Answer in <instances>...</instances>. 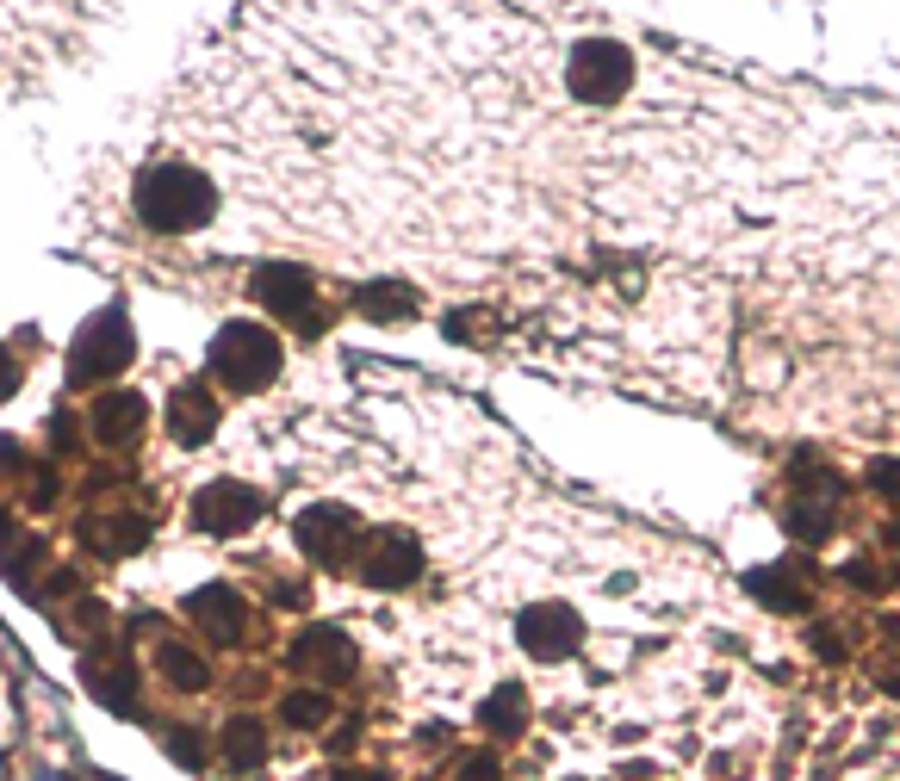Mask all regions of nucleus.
<instances>
[{
	"label": "nucleus",
	"mask_w": 900,
	"mask_h": 781,
	"mask_svg": "<svg viewBox=\"0 0 900 781\" xmlns=\"http://www.w3.org/2000/svg\"><path fill=\"white\" fill-rule=\"evenodd\" d=\"M292 540H299V552L311 564H330V571H342L354 552H361L366 528L361 516L348 509V502H311L299 521H292Z\"/></svg>",
	"instance_id": "obj_6"
},
{
	"label": "nucleus",
	"mask_w": 900,
	"mask_h": 781,
	"mask_svg": "<svg viewBox=\"0 0 900 781\" xmlns=\"http://www.w3.org/2000/svg\"><path fill=\"white\" fill-rule=\"evenodd\" d=\"M354 311L366 323H397V316L423 311V298H416L411 280H366V285H354Z\"/></svg>",
	"instance_id": "obj_18"
},
{
	"label": "nucleus",
	"mask_w": 900,
	"mask_h": 781,
	"mask_svg": "<svg viewBox=\"0 0 900 781\" xmlns=\"http://www.w3.org/2000/svg\"><path fill=\"white\" fill-rule=\"evenodd\" d=\"M814 590H820V577H814V564H752L745 571V595L752 602H764L770 614H814Z\"/></svg>",
	"instance_id": "obj_11"
},
{
	"label": "nucleus",
	"mask_w": 900,
	"mask_h": 781,
	"mask_svg": "<svg viewBox=\"0 0 900 781\" xmlns=\"http://www.w3.org/2000/svg\"><path fill=\"white\" fill-rule=\"evenodd\" d=\"M335 781H392L385 769H335Z\"/></svg>",
	"instance_id": "obj_31"
},
{
	"label": "nucleus",
	"mask_w": 900,
	"mask_h": 781,
	"mask_svg": "<svg viewBox=\"0 0 900 781\" xmlns=\"http://www.w3.org/2000/svg\"><path fill=\"white\" fill-rule=\"evenodd\" d=\"M131 205H137V223L149 236H187L218 218V180L206 168H187V162H156V168L137 174Z\"/></svg>",
	"instance_id": "obj_1"
},
{
	"label": "nucleus",
	"mask_w": 900,
	"mask_h": 781,
	"mask_svg": "<svg viewBox=\"0 0 900 781\" xmlns=\"http://www.w3.org/2000/svg\"><path fill=\"white\" fill-rule=\"evenodd\" d=\"M280 714H286V726H299V732H317V726H330V695L323 688H292L280 701Z\"/></svg>",
	"instance_id": "obj_22"
},
{
	"label": "nucleus",
	"mask_w": 900,
	"mask_h": 781,
	"mask_svg": "<svg viewBox=\"0 0 900 781\" xmlns=\"http://www.w3.org/2000/svg\"><path fill=\"white\" fill-rule=\"evenodd\" d=\"M156 670L168 676V688H187V695L211 683V664H206V657L187 652V645H174V639H168V645H156Z\"/></svg>",
	"instance_id": "obj_21"
},
{
	"label": "nucleus",
	"mask_w": 900,
	"mask_h": 781,
	"mask_svg": "<svg viewBox=\"0 0 900 781\" xmlns=\"http://www.w3.org/2000/svg\"><path fill=\"white\" fill-rule=\"evenodd\" d=\"M838 509H845V478H832V471L807 466L789 471V509H783V528H789V540H801V546H826L838 533Z\"/></svg>",
	"instance_id": "obj_4"
},
{
	"label": "nucleus",
	"mask_w": 900,
	"mask_h": 781,
	"mask_svg": "<svg viewBox=\"0 0 900 781\" xmlns=\"http://www.w3.org/2000/svg\"><path fill=\"white\" fill-rule=\"evenodd\" d=\"M838 577L851 583L857 595H882V590H888V577H882V571H876V559H863V552H857V559H845V564H838Z\"/></svg>",
	"instance_id": "obj_24"
},
{
	"label": "nucleus",
	"mask_w": 900,
	"mask_h": 781,
	"mask_svg": "<svg viewBox=\"0 0 900 781\" xmlns=\"http://www.w3.org/2000/svg\"><path fill=\"white\" fill-rule=\"evenodd\" d=\"M882 546H888V552H900V516H888V521H882Z\"/></svg>",
	"instance_id": "obj_32"
},
{
	"label": "nucleus",
	"mask_w": 900,
	"mask_h": 781,
	"mask_svg": "<svg viewBox=\"0 0 900 781\" xmlns=\"http://www.w3.org/2000/svg\"><path fill=\"white\" fill-rule=\"evenodd\" d=\"M0 763H7V757H0Z\"/></svg>",
	"instance_id": "obj_37"
},
{
	"label": "nucleus",
	"mask_w": 900,
	"mask_h": 781,
	"mask_svg": "<svg viewBox=\"0 0 900 781\" xmlns=\"http://www.w3.org/2000/svg\"><path fill=\"white\" fill-rule=\"evenodd\" d=\"M87 428H94L100 447H112V454H125L131 440L149 428V404H143L137 390H100L94 409H87Z\"/></svg>",
	"instance_id": "obj_13"
},
{
	"label": "nucleus",
	"mask_w": 900,
	"mask_h": 781,
	"mask_svg": "<svg viewBox=\"0 0 900 781\" xmlns=\"http://www.w3.org/2000/svg\"><path fill=\"white\" fill-rule=\"evenodd\" d=\"M180 608H187V621L206 626L218 645H237L242 633H249V602H242L230 583H206V590H193Z\"/></svg>",
	"instance_id": "obj_14"
},
{
	"label": "nucleus",
	"mask_w": 900,
	"mask_h": 781,
	"mask_svg": "<svg viewBox=\"0 0 900 781\" xmlns=\"http://www.w3.org/2000/svg\"><path fill=\"white\" fill-rule=\"evenodd\" d=\"M516 645L535 664H566V657L585 652V621L571 602H528L516 614Z\"/></svg>",
	"instance_id": "obj_7"
},
{
	"label": "nucleus",
	"mask_w": 900,
	"mask_h": 781,
	"mask_svg": "<svg viewBox=\"0 0 900 781\" xmlns=\"http://www.w3.org/2000/svg\"><path fill=\"white\" fill-rule=\"evenodd\" d=\"M13 466H19V447H13L7 435H0V471H13Z\"/></svg>",
	"instance_id": "obj_33"
},
{
	"label": "nucleus",
	"mask_w": 900,
	"mask_h": 781,
	"mask_svg": "<svg viewBox=\"0 0 900 781\" xmlns=\"http://www.w3.org/2000/svg\"><path fill=\"white\" fill-rule=\"evenodd\" d=\"M224 763L237 769V775H249V769L268 763V732H261V719H255V714H230V719H224Z\"/></svg>",
	"instance_id": "obj_20"
},
{
	"label": "nucleus",
	"mask_w": 900,
	"mask_h": 781,
	"mask_svg": "<svg viewBox=\"0 0 900 781\" xmlns=\"http://www.w3.org/2000/svg\"><path fill=\"white\" fill-rule=\"evenodd\" d=\"M863 478H869V490H882L888 502H900V459H869Z\"/></svg>",
	"instance_id": "obj_25"
},
{
	"label": "nucleus",
	"mask_w": 900,
	"mask_h": 781,
	"mask_svg": "<svg viewBox=\"0 0 900 781\" xmlns=\"http://www.w3.org/2000/svg\"><path fill=\"white\" fill-rule=\"evenodd\" d=\"M478 726H485L490 744H516V738L528 732V688H521V683H497L485 695V707H478Z\"/></svg>",
	"instance_id": "obj_17"
},
{
	"label": "nucleus",
	"mask_w": 900,
	"mask_h": 781,
	"mask_svg": "<svg viewBox=\"0 0 900 781\" xmlns=\"http://www.w3.org/2000/svg\"><path fill=\"white\" fill-rule=\"evenodd\" d=\"M459 781H504L497 750H473V757H459Z\"/></svg>",
	"instance_id": "obj_26"
},
{
	"label": "nucleus",
	"mask_w": 900,
	"mask_h": 781,
	"mask_svg": "<svg viewBox=\"0 0 900 781\" xmlns=\"http://www.w3.org/2000/svg\"><path fill=\"white\" fill-rule=\"evenodd\" d=\"M81 676H87V695H94L100 707L137 714V664H131V657H87Z\"/></svg>",
	"instance_id": "obj_16"
},
{
	"label": "nucleus",
	"mask_w": 900,
	"mask_h": 781,
	"mask_svg": "<svg viewBox=\"0 0 900 781\" xmlns=\"http://www.w3.org/2000/svg\"><path fill=\"white\" fill-rule=\"evenodd\" d=\"M81 540L87 546H100L106 559H131L137 546H149V521L143 516H106V521H81Z\"/></svg>",
	"instance_id": "obj_19"
},
{
	"label": "nucleus",
	"mask_w": 900,
	"mask_h": 781,
	"mask_svg": "<svg viewBox=\"0 0 900 781\" xmlns=\"http://www.w3.org/2000/svg\"><path fill=\"white\" fill-rule=\"evenodd\" d=\"M19 378H25V373H19V360L0 347V404H13V397H19Z\"/></svg>",
	"instance_id": "obj_27"
},
{
	"label": "nucleus",
	"mask_w": 900,
	"mask_h": 781,
	"mask_svg": "<svg viewBox=\"0 0 900 781\" xmlns=\"http://www.w3.org/2000/svg\"><path fill=\"white\" fill-rule=\"evenodd\" d=\"M280 335H273L268 323H249V316H237V323H224L218 335H211V378H224L230 390H268L273 378H280Z\"/></svg>",
	"instance_id": "obj_3"
},
{
	"label": "nucleus",
	"mask_w": 900,
	"mask_h": 781,
	"mask_svg": "<svg viewBox=\"0 0 900 781\" xmlns=\"http://www.w3.org/2000/svg\"><path fill=\"white\" fill-rule=\"evenodd\" d=\"M249 292L268 304L280 323H299V335H317L323 329V316H317V280L304 273V267H286V261H261L255 267Z\"/></svg>",
	"instance_id": "obj_9"
},
{
	"label": "nucleus",
	"mask_w": 900,
	"mask_h": 781,
	"mask_svg": "<svg viewBox=\"0 0 900 781\" xmlns=\"http://www.w3.org/2000/svg\"><path fill=\"white\" fill-rule=\"evenodd\" d=\"M38 781H75V775H69V769H44Z\"/></svg>",
	"instance_id": "obj_36"
},
{
	"label": "nucleus",
	"mask_w": 900,
	"mask_h": 781,
	"mask_svg": "<svg viewBox=\"0 0 900 781\" xmlns=\"http://www.w3.org/2000/svg\"><path fill=\"white\" fill-rule=\"evenodd\" d=\"M50 447H75V416H69V409L50 416Z\"/></svg>",
	"instance_id": "obj_28"
},
{
	"label": "nucleus",
	"mask_w": 900,
	"mask_h": 781,
	"mask_svg": "<svg viewBox=\"0 0 900 781\" xmlns=\"http://www.w3.org/2000/svg\"><path fill=\"white\" fill-rule=\"evenodd\" d=\"M354 571L373 590H411L423 577V540L404 528H366L361 552H354Z\"/></svg>",
	"instance_id": "obj_8"
},
{
	"label": "nucleus",
	"mask_w": 900,
	"mask_h": 781,
	"mask_svg": "<svg viewBox=\"0 0 900 781\" xmlns=\"http://www.w3.org/2000/svg\"><path fill=\"white\" fill-rule=\"evenodd\" d=\"M261 509H268V497L255 485H242V478H211V485L193 497V528L211 533V540H230V533L255 528Z\"/></svg>",
	"instance_id": "obj_10"
},
{
	"label": "nucleus",
	"mask_w": 900,
	"mask_h": 781,
	"mask_svg": "<svg viewBox=\"0 0 900 781\" xmlns=\"http://www.w3.org/2000/svg\"><path fill=\"white\" fill-rule=\"evenodd\" d=\"M168 435L180 440V447H206L211 435H218V397H211L206 385H174L168 397Z\"/></svg>",
	"instance_id": "obj_15"
},
{
	"label": "nucleus",
	"mask_w": 900,
	"mask_h": 781,
	"mask_svg": "<svg viewBox=\"0 0 900 781\" xmlns=\"http://www.w3.org/2000/svg\"><path fill=\"white\" fill-rule=\"evenodd\" d=\"M63 497V485H56V471H38V485H32V502L38 509H50V502Z\"/></svg>",
	"instance_id": "obj_29"
},
{
	"label": "nucleus",
	"mask_w": 900,
	"mask_h": 781,
	"mask_svg": "<svg viewBox=\"0 0 900 781\" xmlns=\"http://www.w3.org/2000/svg\"><path fill=\"white\" fill-rule=\"evenodd\" d=\"M882 633H888V645H900V614H888V621H882Z\"/></svg>",
	"instance_id": "obj_35"
},
{
	"label": "nucleus",
	"mask_w": 900,
	"mask_h": 781,
	"mask_svg": "<svg viewBox=\"0 0 900 781\" xmlns=\"http://www.w3.org/2000/svg\"><path fill=\"white\" fill-rule=\"evenodd\" d=\"M882 695H894V701H900V664H894V670L882 676Z\"/></svg>",
	"instance_id": "obj_34"
},
{
	"label": "nucleus",
	"mask_w": 900,
	"mask_h": 781,
	"mask_svg": "<svg viewBox=\"0 0 900 781\" xmlns=\"http://www.w3.org/2000/svg\"><path fill=\"white\" fill-rule=\"evenodd\" d=\"M286 664L299 676H317V683H342L354 670V639H348L342 626H304L299 639H292V652H286Z\"/></svg>",
	"instance_id": "obj_12"
},
{
	"label": "nucleus",
	"mask_w": 900,
	"mask_h": 781,
	"mask_svg": "<svg viewBox=\"0 0 900 781\" xmlns=\"http://www.w3.org/2000/svg\"><path fill=\"white\" fill-rule=\"evenodd\" d=\"M814 652H820L826 664H838V657H851V645H838L832 633H820V626H814Z\"/></svg>",
	"instance_id": "obj_30"
},
{
	"label": "nucleus",
	"mask_w": 900,
	"mask_h": 781,
	"mask_svg": "<svg viewBox=\"0 0 900 781\" xmlns=\"http://www.w3.org/2000/svg\"><path fill=\"white\" fill-rule=\"evenodd\" d=\"M137 354V335H131V316L118 304H106L100 316H87V329L69 347V385H100V378H118Z\"/></svg>",
	"instance_id": "obj_5"
},
{
	"label": "nucleus",
	"mask_w": 900,
	"mask_h": 781,
	"mask_svg": "<svg viewBox=\"0 0 900 781\" xmlns=\"http://www.w3.org/2000/svg\"><path fill=\"white\" fill-rule=\"evenodd\" d=\"M894 577H900V571H894Z\"/></svg>",
	"instance_id": "obj_38"
},
{
	"label": "nucleus",
	"mask_w": 900,
	"mask_h": 781,
	"mask_svg": "<svg viewBox=\"0 0 900 781\" xmlns=\"http://www.w3.org/2000/svg\"><path fill=\"white\" fill-rule=\"evenodd\" d=\"M633 81H640V56L621 38L590 32L566 50V94L578 106H621L633 94Z\"/></svg>",
	"instance_id": "obj_2"
},
{
	"label": "nucleus",
	"mask_w": 900,
	"mask_h": 781,
	"mask_svg": "<svg viewBox=\"0 0 900 781\" xmlns=\"http://www.w3.org/2000/svg\"><path fill=\"white\" fill-rule=\"evenodd\" d=\"M162 750H168L180 769H193V775L211 763V744H206V732H199V726H168V732H162Z\"/></svg>",
	"instance_id": "obj_23"
}]
</instances>
